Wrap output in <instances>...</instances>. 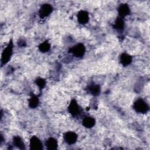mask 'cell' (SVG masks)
<instances>
[{"mask_svg": "<svg viewBox=\"0 0 150 150\" xmlns=\"http://www.w3.org/2000/svg\"><path fill=\"white\" fill-rule=\"evenodd\" d=\"M13 51V43L12 40H10L8 45L4 49L2 53L1 57V64H5L8 62L10 60Z\"/></svg>", "mask_w": 150, "mask_h": 150, "instance_id": "cell-1", "label": "cell"}, {"mask_svg": "<svg viewBox=\"0 0 150 150\" xmlns=\"http://www.w3.org/2000/svg\"><path fill=\"white\" fill-rule=\"evenodd\" d=\"M134 108L137 112L145 114L149 110V106L147 103L142 98H139L134 104Z\"/></svg>", "mask_w": 150, "mask_h": 150, "instance_id": "cell-2", "label": "cell"}, {"mask_svg": "<svg viewBox=\"0 0 150 150\" xmlns=\"http://www.w3.org/2000/svg\"><path fill=\"white\" fill-rule=\"evenodd\" d=\"M69 51L76 57H80L84 54L86 48L83 44L78 43L70 48Z\"/></svg>", "mask_w": 150, "mask_h": 150, "instance_id": "cell-3", "label": "cell"}, {"mask_svg": "<svg viewBox=\"0 0 150 150\" xmlns=\"http://www.w3.org/2000/svg\"><path fill=\"white\" fill-rule=\"evenodd\" d=\"M53 11V7L50 4H43L39 9V16L40 18H45L49 15Z\"/></svg>", "mask_w": 150, "mask_h": 150, "instance_id": "cell-4", "label": "cell"}, {"mask_svg": "<svg viewBox=\"0 0 150 150\" xmlns=\"http://www.w3.org/2000/svg\"><path fill=\"white\" fill-rule=\"evenodd\" d=\"M30 148L34 150L43 149V144L40 140L36 136H33L30 139Z\"/></svg>", "mask_w": 150, "mask_h": 150, "instance_id": "cell-5", "label": "cell"}, {"mask_svg": "<svg viewBox=\"0 0 150 150\" xmlns=\"http://www.w3.org/2000/svg\"><path fill=\"white\" fill-rule=\"evenodd\" d=\"M68 111L73 116H76L80 113V107L75 100H72L68 107Z\"/></svg>", "mask_w": 150, "mask_h": 150, "instance_id": "cell-6", "label": "cell"}, {"mask_svg": "<svg viewBox=\"0 0 150 150\" xmlns=\"http://www.w3.org/2000/svg\"><path fill=\"white\" fill-rule=\"evenodd\" d=\"M64 139L65 142L68 144L69 145L74 144L77 141V135L76 134V133L74 132L69 131L64 134Z\"/></svg>", "mask_w": 150, "mask_h": 150, "instance_id": "cell-7", "label": "cell"}, {"mask_svg": "<svg viewBox=\"0 0 150 150\" xmlns=\"http://www.w3.org/2000/svg\"><path fill=\"white\" fill-rule=\"evenodd\" d=\"M118 12L119 16L121 18H124L130 13V8L128 4H122L118 8Z\"/></svg>", "mask_w": 150, "mask_h": 150, "instance_id": "cell-8", "label": "cell"}, {"mask_svg": "<svg viewBox=\"0 0 150 150\" xmlns=\"http://www.w3.org/2000/svg\"><path fill=\"white\" fill-rule=\"evenodd\" d=\"M89 20L88 13L86 11H80L77 14V21L79 23L84 25L88 22Z\"/></svg>", "mask_w": 150, "mask_h": 150, "instance_id": "cell-9", "label": "cell"}, {"mask_svg": "<svg viewBox=\"0 0 150 150\" xmlns=\"http://www.w3.org/2000/svg\"><path fill=\"white\" fill-rule=\"evenodd\" d=\"M87 90L92 95L94 96L99 95L101 91L100 87L98 84H96L94 83L89 84L87 87Z\"/></svg>", "mask_w": 150, "mask_h": 150, "instance_id": "cell-10", "label": "cell"}, {"mask_svg": "<svg viewBox=\"0 0 150 150\" xmlns=\"http://www.w3.org/2000/svg\"><path fill=\"white\" fill-rule=\"evenodd\" d=\"M132 56L126 53H123L120 56V62L124 66L129 65L132 62Z\"/></svg>", "mask_w": 150, "mask_h": 150, "instance_id": "cell-11", "label": "cell"}, {"mask_svg": "<svg viewBox=\"0 0 150 150\" xmlns=\"http://www.w3.org/2000/svg\"><path fill=\"white\" fill-rule=\"evenodd\" d=\"M57 140L52 137L48 138L46 142V146L49 150H55L57 148Z\"/></svg>", "mask_w": 150, "mask_h": 150, "instance_id": "cell-12", "label": "cell"}, {"mask_svg": "<svg viewBox=\"0 0 150 150\" xmlns=\"http://www.w3.org/2000/svg\"><path fill=\"white\" fill-rule=\"evenodd\" d=\"M83 125L87 128H90L94 127L96 123V120L94 118L91 117H86L83 120Z\"/></svg>", "mask_w": 150, "mask_h": 150, "instance_id": "cell-13", "label": "cell"}, {"mask_svg": "<svg viewBox=\"0 0 150 150\" xmlns=\"http://www.w3.org/2000/svg\"><path fill=\"white\" fill-rule=\"evenodd\" d=\"M113 27L114 29L118 30H122L124 27V21L123 18L118 16L115 21V23L113 25Z\"/></svg>", "mask_w": 150, "mask_h": 150, "instance_id": "cell-14", "label": "cell"}, {"mask_svg": "<svg viewBox=\"0 0 150 150\" xmlns=\"http://www.w3.org/2000/svg\"><path fill=\"white\" fill-rule=\"evenodd\" d=\"M13 144L15 146L21 149H25V144L21 137H19V136H15L13 137Z\"/></svg>", "mask_w": 150, "mask_h": 150, "instance_id": "cell-15", "label": "cell"}, {"mask_svg": "<svg viewBox=\"0 0 150 150\" xmlns=\"http://www.w3.org/2000/svg\"><path fill=\"white\" fill-rule=\"evenodd\" d=\"M39 103V98L35 95H32L30 98L29 100V105L32 108H35L36 107H38Z\"/></svg>", "mask_w": 150, "mask_h": 150, "instance_id": "cell-16", "label": "cell"}, {"mask_svg": "<svg viewBox=\"0 0 150 150\" xmlns=\"http://www.w3.org/2000/svg\"><path fill=\"white\" fill-rule=\"evenodd\" d=\"M39 50L42 52H48L50 49V45L49 44V43L46 40L45 41L43 42H42V43H40L39 45Z\"/></svg>", "mask_w": 150, "mask_h": 150, "instance_id": "cell-17", "label": "cell"}, {"mask_svg": "<svg viewBox=\"0 0 150 150\" xmlns=\"http://www.w3.org/2000/svg\"><path fill=\"white\" fill-rule=\"evenodd\" d=\"M35 83L39 87V88L40 90H42L45 87L46 81L45 79H43L42 78H38L35 80Z\"/></svg>", "mask_w": 150, "mask_h": 150, "instance_id": "cell-18", "label": "cell"}, {"mask_svg": "<svg viewBox=\"0 0 150 150\" xmlns=\"http://www.w3.org/2000/svg\"><path fill=\"white\" fill-rule=\"evenodd\" d=\"M18 45H19V46H22V47L25 46L26 45V42H25V40H22V39H21V40H19V41L18 42Z\"/></svg>", "mask_w": 150, "mask_h": 150, "instance_id": "cell-19", "label": "cell"}]
</instances>
